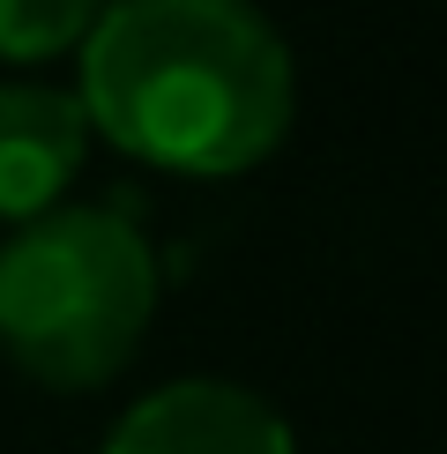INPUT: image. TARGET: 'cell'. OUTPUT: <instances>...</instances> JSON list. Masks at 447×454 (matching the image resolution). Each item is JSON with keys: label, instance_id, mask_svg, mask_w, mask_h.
<instances>
[{"label": "cell", "instance_id": "obj_1", "mask_svg": "<svg viewBox=\"0 0 447 454\" xmlns=\"http://www.w3.org/2000/svg\"><path fill=\"white\" fill-rule=\"evenodd\" d=\"M74 105L149 172L239 179L284 149L298 67L254 0H105L74 45Z\"/></svg>", "mask_w": 447, "mask_h": 454}, {"label": "cell", "instance_id": "obj_2", "mask_svg": "<svg viewBox=\"0 0 447 454\" xmlns=\"http://www.w3.org/2000/svg\"><path fill=\"white\" fill-rule=\"evenodd\" d=\"M164 276L127 201H60L0 246V357L52 395L120 380L149 343Z\"/></svg>", "mask_w": 447, "mask_h": 454}, {"label": "cell", "instance_id": "obj_3", "mask_svg": "<svg viewBox=\"0 0 447 454\" xmlns=\"http://www.w3.org/2000/svg\"><path fill=\"white\" fill-rule=\"evenodd\" d=\"M105 454H298V440L269 395L194 372V380L149 387L105 432Z\"/></svg>", "mask_w": 447, "mask_h": 454}, {"label": "cell", "instance_id": "obj_4", "mask_svg": "<svg viewBox=\"0 0 447 454\" xmlns=\"http://www.w3.org/2000/svg\"><path fill=\"white\" fill-rule=\"evenodd\" d=\"M90 120L74 90L52 82H0V223H30L60 209L67 186L82 179Z\"/></svg>", "mask_w": 447, "mask_h": 454}, {"label": "cell", "instance_id": "obj_5", "mask_svg": "<svg viewBox=\"0 0 447 454\" xmlns=\"http://www.w3.org/2000/svg\"><path fill=\"white\" fill-rule=\"evenodd\" d=\"M105 0H0V60L8 67H37L60 60L90 37Z\"/></svg>", "mask_w": 447, "mask_h": 454}]
</instances>
